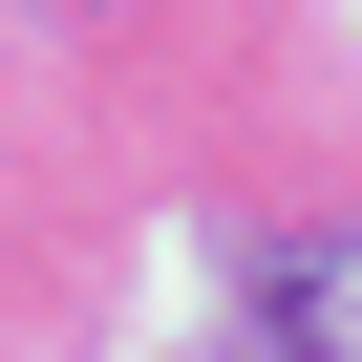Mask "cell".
Masks as SVG:
<instances>
[{
  "label": "cell",
  "mask_w": 362,
  "mask_h": 362,
  "mask_svg": "<svg viewBox=\"0 0 362 362\" xmlns=\"http://www.w3.org/2000/svg\"><path fill=\"white\" fill-rule=\"evenodd\" d=\"M256 341L277 362H362V235H277L256 256Z\"/></svg>",
  "instance_id": "1"
}]
</instances>
